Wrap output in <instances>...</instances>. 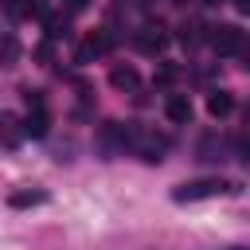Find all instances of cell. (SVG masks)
<instances>
[{"mask_svg": "<svg viewBox=\"0 0 250 250\" xmlns=\"http://www.w3.org/2000/svg\"><path fill=\"white\" fill-rule=\"evenodd\" d=\"M227 191H234V184H227L223 176H203V180H188V184L172 188V199L195 203V199H215V195H227Z\"/></svg>", "mask_w": 250, "mask_h": 250, "instance_id": "6da1fadb", "label": "cell"}, {"mask_svg": "<svg viewBox=\"0 0 250 250\" xmlns=\"http://www.w3.org/2000/svg\"><path fill=\"white\" fill-rule=\"evenodd\" d=\"M129 148H137L141 160L160 164V160H164V148H168V137H160V133H152V129H141V125H129Z\"/></svg>", "mask_w": 250, "mask_h": 250, "instance_id": "7a4b0ae2", "label": "cell"}, {"mask_svg": "<svg viewBox=\"0 0 250 250\" xmlns=\"http://www.w3.org/2000/svg\"><path fill=\"white\" fill-rule=\"evenodd\" d=\"M133 43H137V51H145V55H160V51L168 47V31H164L160 23H141V27L133 31Z\"/></svg>", "mask_w": 250, "mask_h": 250, "instance_id": "3957f363", "label": "cell"}, {"mask_svg": "<svg viewBox=\"0 0 250 250\" xmlns=\"http://www.w3.org/2000/svg\"><path fill=\"white\" fill-rule=\"evenodd\" d=\"M207 39H211V47H215L219 55H238L246 35H242V27H234V23H219V27H211Z\"/></svg>", "mask_w": 250, "mask_h": 250, "instance_id": "277c9868", "label": "cell"}, {"mask_svg": "<svg viewBox=\"0 0 250 250\" xmlns=\"http://www.w3.org/2000/svg\"><path fill=\"white\" fill-rule=\"evenodd\" d=\"M105 51H113V35H105V31H90V35H86V43L78 47L74 62H90L94 55H105Z\"/></svg>", "mask_w": 250, "mask_h": 250, "instance_id": "5b68a950", "label": "cell"}, {"mask_svg": "<svg viewBox=\"0 0 250 250\" xmlns=\"http://www.w3.org/2000/svg\"><path fill=\"white\" fill-rule=\"evenodd\" d=\"M164 113H168V121H176V125L191 121V102H188V94H168Z\"/></svg>", "mask_w": 250, "mask_h": 250, "instance_id": "8992f818", "label": "cell"}, {"mask_svg": "<svg viewBox=\"0 0 250 250\" xmlns=\"http://www.w3.org/2000/svg\"><path fill=\"white\" fill-rule=\"evenodd\" d=\"M20 125H23V137H47L51 133V113L47 109H31Z\"/></svg>", "mask_w": 250, "mask_h": 250, "instance_id": "52a82bcc", "label": "cell"}, {"mask_svg": "<svg viewBox=\"0 0 250 250\" xmlns=\"http://www.w3.org/2000/svg\"><path fill=\"white\" fill-rule=\"evenodd\" d=\"M109 86H113V90H129V94H133V90L141 86V74H137L133 66H121V62H117V66L109 70Z\"/></svg>", "mask_w": 250, "mask_h": 250, "instance_id": "ba28073f", "label": "cell"}, {"mask_svg": "<svg viewBox=\"0 0 250 250\" xmlns=\"http://www.w3.org/2000/svg\"><path fill=\"white\" fill-rule=\"evenodd\" d=\"M20 137H23V125H20V117H12V113H0V145L16 148V145H20Z\"/></svg>", "mask_w": 250, "mask_h": 250, "instance_id": "9c48e42d", "label": "cell"}, {"mask_svg": "<svg viewBox=\"0 0 250 250\" xmlns=\"http://www.w3.org/2000/svg\"><path fill=\"white\" fill-rule=\"evenodd\" d=\"M195 160H203V164H219V160H227L223 156V141L211 133V137H203V145H199V156Z\"/></svg>", "mask_w": 250, "mask_h": 250, "instance_id": "30bf717a", "label": "cell"}, {"mask_svg": "<svg viewBox=\"0 0 250 250\" xmlns=\"http://www.w3.org/2000/svg\"><path fill=\"white\" fill-rule=\"evenodd\" d=\"M47 199H51V195H47L43 188H31V191H12V195H8V203H12V207H39V203H47Z\"/></svg>", "mask_w": 250, "mask_h": 250, "instance_id": "8fae6325", "label": "cell"}, {"mask_svg": "<svg viewBox=\"0 0 250 250\" xmlns=\"http://www.w3.org/2000/svg\"><path fill=\"white\" fill-rule=\"evenodd\" d=\"M230 109H234V98H230L227 90H215V94L207 98V113H211V117H227Z\"/></svg>", "mask_w": 250, "mask_h": 250, "instance_id": "7c38bea8", "label": "cell"}, {"mask_svg": "<svg viewBox=\"0 0 250 250\" xmlns=\"http://www.w3.org/2000/svg\"><path fill=\"white\" fill-rule=\"evenodd\" d=\"M8 12H12L16 20H27V16H39L43 4H39V0H8Z\"/></svg>", "mask_w": 250, "mask_h": 250, "instance_id": "4fadbf2b", "label": "cell"}, {"mask_svg": "<svg viewBox=\"0 0 250 250\" xmlns=\"http://www.w3.org/2000/svg\"><path fill=\"white\" fill-rule=\"evenodd\" d=\"M199 31H203V23H199V20H184V23H180V43L191 51V47L199 43Z\"/></svg>", "mask_w": 250, "mask_h": 250, "instance_id": "5bb4252c", "label": "cell"}, {"mask_svg": "<svg viewBox=\"0 0 250 250\" xmlns=\"http://www.w3.org/2000/svg\"><path fill=\"white\" fill-rule=\"evenodd\" d=\"M23 102H27V113L43 109V90H23Z\"/></svg>", "mask_w": 250, "mask_h": 250, "instance_id": "9a60e30c", "label": "cell"}, {"mask_svg": "<svg viewBox=\"0 0 250 250\" xmlns=\"http://www.w3.org/2000/svg\"><path fill=\"white\" fill-rule=\"evenodd\" d=\"M12 59H16V39H4V43H0V62L8 66Z\"/></svg>", "mask_w": 250, "mask_h": 250, "instance_id": "2e32d148", "label": "cell"}, {"mask_svg": "<svg viewBox=\"0 0 250 250\" xmlns=\"http://www.w3.org/2000/svg\"><path fill=\"white\" fill-rule=\"evenodd\" d=\"M35 59H39V62H47V59H51V39H47V43H39V47H35Z\"/></svg>", "mask_w": 250, "mask_h": 250, "instance_id": "e0dca14e", "label": "cell"}, {"mask_svg": "<svg viewBox=\"0 0 250 250\" xmlns=\"http://www.w3.org/2000/svg\"><path fill=\"white\" fill-rule=\"evenodd\" d=\"M86 8V0H66V12H82Z\"/></svg>", "mask_w": 250, "mask_h": 250, "instance_id": "ac0fdd59", "label": "cell"}, {"mask_svg": "<svg viewBox=\"0 0 250 250\" xmlns=\"http://www.w3.org/2000/svg\"><path fill=\"white\" fill-rule=\"evenodd\" d=\"M238 8H242V12H246V8H250V0H238Z\"/></svg>", "mask_w": 250, "mask_h": 250, "instance_id": "d6986e66", "label": "cell"}, {"mask_svg": "<svg viewBox=\"0 0 250 250\" xmlns=\"http://www.w3.org/2000/svg\"><path fill=\"white\" fill-rule=\"evenodd\" d=\"M203 4H219V0H203Z\"/></svg>", "mask_w": 250, "mask_h": 250, "instance_id": "ffe728a7", "label": "cell"}, {"mask_svg": "<svg viewBox=\"0 0 250 250\" xmlns=\"http://www.w3.org/2000/svg\"><path fill=\"white\" fill-rule=\"evenodd\" d=\"M234 250H238V246H234Z\"/></svg>", "mask_w": 250, "mask_h": 250, "instance_id": "44dd1931", "label": "cell"}]
</instances>
